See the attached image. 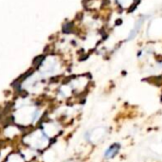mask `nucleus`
I'll return each instance as SVG.
<instances>
[{"instance_id":"2","label":"nucleus","mask_w":162,"mask_h":162,"mask_svg":"<svg viewBox=\"0 0 162 162\" xmlns=\"http://www.w3.org/2000/svg\"><path fill=\"white\" fill-rule=\"evenodd\" d=\"M142 22H143V20L142 19H140L139 20V23L137 22V24H136V26L135 27L134 30L132 31V32L129 35V37H128V40H130V39H132V38H134L135 36V34H137V32L139 31V29H140V26L142 25Z\"/></svg>"},{"instance_id":"1","label":"nucleus","mask_w":162,"mask_h":162,"mask_svg":"<svg viewBox=\"0 0 162 162\" xmlns=\"http://www.w3.org/2000/svg\"><path fill=\"white\" fill-rule=\"evenodd\" d=\"M119 150H120V145L118 143L112 144L109 148L105 151V153H104V156H105V158H108V159L113 158V157H114L116 156L117 153L119 152Z\"/></svg>"},{"instance_id":"3","label":"nucleus","mask_w":162,"mask_h":162,"mask_svg":"<svg viewBox=\"0 0 162 162\" xmlns=\"http://www.w3.org/2000/svg\"><path fill=\"white\" fill-rule=\"evenodd\" d=\"M73 23H67L66 25H64V27H63V32H70L71 30L73 28Z\"/></svg>"}]
</instances>
